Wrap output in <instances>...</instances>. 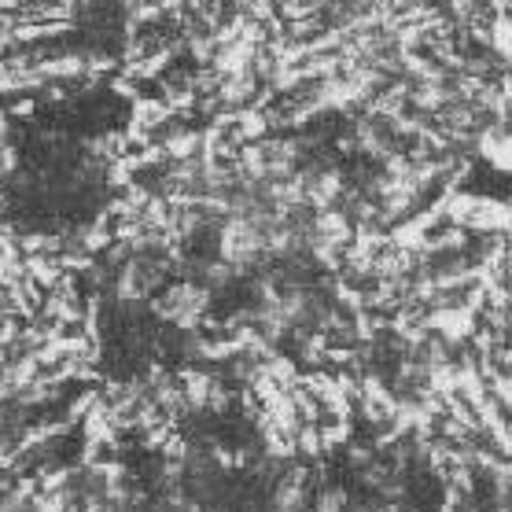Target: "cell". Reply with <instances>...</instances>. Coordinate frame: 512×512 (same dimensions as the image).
<instances>
[{
    "label": "cell",
    "instance_id": "6da1fadb",
    "mask_svg": "<svg viewBox=\"0 0 512 512\" xmlns=\"http://www.w3.org/2000/svg\"><path fill=\"white\" fill-rule=\"evenodd\" d=\"M8 115L19 118V122H30V118L37 115V96H19V100H12Z\"/></svg>",
    "mask_w": 512,
    "mask_h": 512
}]
</instances>
